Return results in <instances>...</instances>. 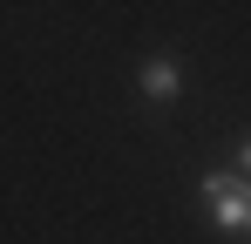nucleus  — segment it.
<instances>
[{
    "instance_id": "1",
    "label": "nucleus",
    "mask_w": 251,
    "mask_h": 244,
    "mask_svg": "<svg viewBox=\"0 0 251 244\" xmlns=\"http://www.w3.org/2000/svg\"><path fill=\"white\" fill-rule=\"evenodd\" d=\"M204 210L217 231H251V176L245 170H210L204 176Z\"/></svg>"
},
{
    "instance_id": "2",
    "label": "nucleus",
    "mask_w": 251,
    "mask_h": 244,
    "mask_svg": "<svg viewBox=\"0 0 251 244\" xmlns=\"http://www.w3.org/2000/svg\"><path fill=\"white\" fill-rule=\"evenodd\" d=\"M143 95H156V102H170V95H176V61H170V54L143 61Z\"/></svg>"
},
{
    "instance_id": "3",
    "label": "nucleus",
    "mask_w": 251,
    "mask_h": 244,
    "mask_svg": "<svg viewBox=\"0 0 251 244\" xmlns=\"http://www.w3.org/2000/svg\"><path fill=\"white\" fill-rule=\"evenodd\" d=\"M238 170H245V176H251V143H245V149H238Z\"/></svg>"
}]
</instances>
